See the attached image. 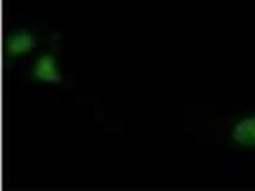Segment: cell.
I'll list each match as a JSON object with an SVG mask.
<instances>
[{"label": "cell", "instance_id": "cell-1", "mask_svg": "<svg viewBox=\"0 0 255 191\" xmlns=\"http://www.w3.org/2000/svg\"><path fill=\"white\" fill-rule=\"evenodd\" d=\"M230 138L238 148L255 149V114L238 119L232 126Z\"/></svg>", "mask_w": 255, "mask_h": 191}, {"label": "cell", "instance_id": "cell-2", "mask_svg": "<svg viewBox=\"0 0 255 191\" xmlns=\"http://www.w3.org/2000/svg\"><path fill=\"white\" fill-rule=\"evenodd\" d=\"M32 75L39 82L57 83L61 80L57 60L52 54H44L38 58L32 69Z\"/></svg>", "mask_w": 255, "mask_h": 191}, {"label": "cell", "instance_id": "cell-3", "mask_svg": "<svg viewBox=\"0 0 255 191\" xmlns=\"http://www.w3.org/2000/svg\"><path fill=\"white\" fill-rule=\"evenodd\" d=\"M35 46V39L28 31H17L7 39V52L12 57L27 54Z\"/></svg>", "mask_w": 255, "mask_h": 191}]
</instances>
